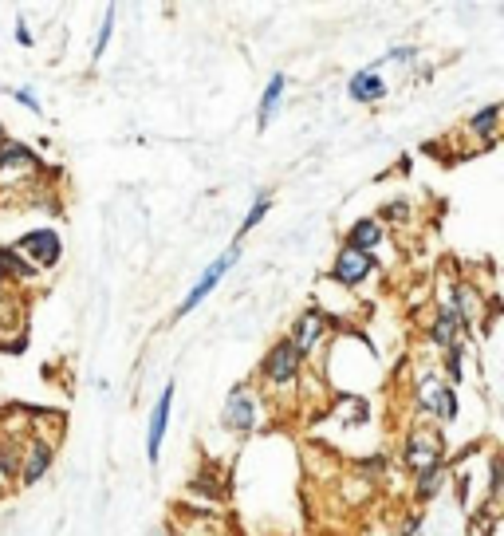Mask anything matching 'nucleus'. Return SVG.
Returning a JSON list of instances; mask_svg holds the SVG:
<instances>
[{"label": "nucleus", "instance_id": "f257e3e1", "mask_svg": "<svg viewBox=\"0 0 504 536\" xmlns=\"http://www.w3.org/2000/svg\"><path fill=\"white\" fill-rule=\"evenodd\" d=\"M300 371H304V359H300V351L288 343V335H284V339H276V343L268 347V355L260 359V379H264L268 387H276V391L296 387Z\"/></svg>", "mask_w": 504, "mask_h": 536}, {"label": "nucleus", "instance_id": "f03ea898", "mask_svg": "<svg viewBox=\"0 0 504 536\" xmlns=\"http://www.w3.org/2000/svg\"><path fill=\"white\" fill-rule=\"evenodd\" d=\"M221 426L233 430V434H252L260 426V391L252 383H237L229 391V399L221 406Z\"/></svg>", "mask_w": 504, "mask_h": 536}, {"label": "nucleus", "instance_id": "7ed1b4c3", "mask_svg": "<svg viewBox=\"0 0 504 536\" xmlns=\"http://www.w3.org/2000/svg\"><path fill=\"white\" fill-rule=\"evenodd\" d=\"M237 261H241V245H229V249H225V253H221L217 261H209V265H205V272L197 276V284H193V288L186 292V300L178 304L174 320H186L189 312H193V308H197V304H201L205 296H213V288H217V284H221V280L229 276V268L237 265Z\"/></svg>", "mask_w": 504, "mask_h": 536}, {"label": "nucleus", "instance_id": "20e7f679", "mask_svg": "<svg viewBox=\"0 0 504 536\" xmlns=\"http://www.w3.org/2000/svg\"><path fill=\"white\" fill-rule=\"evenodd\" d=\"M414 410H418V414H434L441 422H453V418H457V395H453V387L441 379L438 371H426V375L418 379Z\"/></svg>", "mask_w": 504, "mask_h": 536}, {"label": "nucleus", "instance_id": "39448f33", "mask_svg": "<svg viewBox=\"0 0 504 536\" xmlns=\"http://www.w3.org/2000/svg\"><path fill=\"white\" fill-rule=\"evenodd\" d=\"M16 253H24V261L36 268H56L63 257V241L56 229H32L16 241Z\"/></svg>", "mask_w": 504, "mask_h": 536}, {"label": "nucleus", "instance_id": "423d86ee", "mask_svg": "<svg viewBox=\"0 0 504 536\" xmlns=\"http://www.w3.org/2000/svg\"><path fill=\"white\" fill-rule=\"evenodd\" d=\"M434 462H445V438L438 430H410V438H406V466H410V473H422Z\"/></svg>", "mask_w": 504, "mask_h": 536}, {"label": "nucleus", "instance_id": "0eeeda50", "mask_svg": "<svg viewBox=\"0 0 504 536\" xmlns=\"http://www.w3.org/2000/svg\"><path fill=\"white\" fill-rule=\"evenodd\" d=\"M327 339V316L319 312V308H304L300 312V320H296V328L288 335V343L300 351V359H308L315 355V347Z\"/></svg>", "mask_w": 504, "mask_h": 536}, {"label": "nucleus", "instance_id": "6e6552de", "mask_svg": "<svg viewBox=\"0 0 504 536\" xmlns=\"http://www.w3.org/2000/svg\"><path fill=\"white\" fill-rule=\"evenodd\" d=\"M375 272V257L371 253H355V249H339L335 265H331V280L343 288H359L367 276Z\"/></svg>", "mask_w": 504, "mask_h": 536}, {"label": "nucleus", "instance_id": "1a4fd4ad", "mask_svg": "<svg viewBox=\"0 0 504 536\" xmlns=\"http://www.w3.org/2000/svg\"><path fill=\"white\" fill-rule=\"evenodd\" d=\"M52 462H56V446H52L48 438H32V446L20 454V473H16V481H20V485L44 481V473L52 469Z\"/></svg>", "mask_w": 504, "mask_h": 536}, {"label": "nucleus", "instance_id": "9d476101", "mask_svg": "<svg viewBox=\"0 0 504 536\" xmlns=\"http://www.w3.org/2000/svg\"><path fill=\"white\" fill-rule=\"evenodd\" d=\"M170 406H174V383L162 387V395L150 410V430H146V458L158 466V454H162V438H166V426H170Z\"/></svg>", "mask_w": 504, "mask_h": 536}, {"label": "nucleus", "instance_id": "9b49d317", "mask_svg": "<svg viewBox=\"0 0 504 536\" xmlns=\"http://www.w3.org/2000/svg\"><path fill=\"white\" fill-rule=\"evenodd\" d=\"M386 79H382V71H378L375 64L363 67V71H355L351 79H347V95L355 99V103H363V107H371V103H378V99H386Z\"/></svg>", "mask_w": 504, "mask_h": 536}, {"label": "nucleus", "instance_id": "f8f14e48", "mask_svg": "<svg viewBox=\"0 0 504 536\" xmlns=\"http://www.w3.org/2000/svg\"><path fill=\"white\" fill-rule=\"evenodd\" d=\"M382 237H386V225H382L378 217H359V221L347 229L343 249H355V253H371V257H375V249L382 245Z\"/></svg>", "mask_w": 504, "mask_h": 536}, {"label": "nucleus", "instance_id": "ddd939ff", "mask_svg": "<svg viewBox=\"0 0 504 536\" xmlns=\"http://www.w3.org/2000/svg\"><path fill=\"white\" fill-rule=\"evenodd\" d=\"M430 339L438 343L441 351L465 347V335H461V324H457V316H453L449 300H441V304H438V320H434V328H430Z\"/></svg>", "mask_w": 504, "mask_h": 536}, {"label": "nucleus", "instance_id": "4468645a", "mask_svg": "<svg viewBox=\"0 0 504 536\" xmlns=\"http://www.w3.org/2000/svg\"><path fill=\"white\" fill-rule=\"evenodd\" d=\"M284 91H288V75L284 71H276L272 79H268V87H264V95H260V131L276 119V111H280V103H284Z\"/></svg>", "mask_w": 504, "mask_h": 536}, {"label": "nucleus", "instance_id": "2eb2a0df", "mask_svg": "<svg viewBox=\"0 0 504 536\" xmlns=\"http://www.w3.org/2000/svg\"><path fill=\"white\" fill-rule=\"evenodd\" d=\"M12 166H20V170H40V158H36V150L32 146H24V142H8V138H0V170H12Z\"/></svg>", "mask_w": 504, "mask_h": 536}, {"label": "nucleus", "instance_id": "dca6fc26", "mask_svg": "<svg viewBox=\"0 0 504 536\" xmlns=\"http://www.w3.org/2000/svg\"><path fill=\"white\" fill-rule=\"evenodd\" d=\"M497 127H501V103H489L477 115H469V134L481 142H497Z\"/></svg>", "mask_w": 504, "mask_h": 536}, {"label": "nucleus", "instance_id": "f3484780", "mask_svg": "<svg viewBox=\"0 0 504 536\" xmlns=\"http://www.w3.org/2000/svg\"><path fill=\"white\" fill-rule=\"evenodd\" d=\"M441 485H445V462H434V466H426L422 473H414V497H418L422 505L438 497Z\"/></svg>", "mask_w": 504, "mask_h": 536}, {"label": "nucleus", "instance_id": "a211bd4d", "mask_svg": "<svg viewBox=\"0 0 504 536\" xmlns=\"http://www.w3.org/2000/svg\"><path fill=\"white\" fill-rule=\"evenodd\" d=\"M0 272H4V280L12 276V280H32L36 272H32V265L16 253V249H0Z\"/></svg>", "mask_w": 504, "mask_h": 536}, {"label": "nucleus", "instance_id": "6ab92c4d", "mask_svg": "<svg viewBox=\"0 0 504 536\" xmlns=\"http://www.w3.org/2000/svg\"><path fill=\"white\" fill-rule=\"evenodd\" d=\"M268 209H272V198H268V194H256V201H252V209L245 213V221H241V233H237V237H249L252 229L264 221V213H268Z\"/></svg>", "mask_w": 504, "mask_h": 536}, {"label": "nucleus", "instance_id": "aec40b11", "mask_svg": "<svg viewBox=\"0 0 504 536\" xmlns=\"http://www.w3.org/2000/svg\"><path fill=\"white\" fill-rule=\"evenodd\" d=\"M111 36H115V8H107V12H103V24H99V36H95V48H91V60H103V52H107Z\"/></svg>", "mask_w": 504, "mask_h": 536}, {"label": "nucleus", "instance_id": "412c9836", "mask_svg": "<svg viewBox=\"0 0 504 536\" xmlns=\"http://www.w3.org/2000/svg\"><path fill=\"white\" fill-rule=\"evenodd\" d=\"M465 347H453V351H445V383L449 387H457L461 379H465Z\"/></svg>", "mask_w": 504, "mask_h": 536}, {"label": "nucleus", "instance_id": "4be33fe9", "mask_svg": "<svg viewBox=\"0 0 504 536\" xmlns=\"http://www.w3.org/2000/svg\"><path fill=\"white\" fill-rule=\"evenodd\" d=\"M16 473H20V450H16L12 442H4V446H0V477L12 481Z\"/></svg>", "mask_w": 504, "mask_h": 536}, {"label": "nucleus", "instance_id": "5701e85b", "mask_svg": "<svg viewBox=\"0 0 504 536\" xmlns=\"http://www.w3.org/2000/svg\"><path fill=\"white\" fill-rule=\"evenodd\" d=\"M489 501H501V454H489Z\"/></svg>", "mask_w": 504, "mask_h": 536}, {"label": "nucleus", "instance_id": "b1692460", "mask_svg": "<svg viewBox=\"0 0 504 536\" xmlns=\"http://www.w3.org/2000/svg\"><path fill=\"white\" fill-rule=\"evenodd\" d=\"M12 99H16L20 107H28L32 115H40V99H36V95H32L28 87H16V91H12Z\"/></svg>", "mask_w": 504, "mask_h": 536}, {"label": "nucleus", "instance_id": "393cba45", "mask_svg": "<svg viewBox=\"0 0 504 536\" xmlns=\"http://www.w3.org/2000/svg\"><path fill=\"white\" fill-rule=\"evenodd\" d=\"M406 209H410V205H406V201H390V205H386V209H382V217H386V221H406V217H410V213H406ZM382 217H378V221H382Z\"/></svg>", "mask_w": 504, "mask_h": 536}, {"label": "nucleus", "instance_id": "a878e982", "mask_svg": "<svg viewBox=\"0 0 504 536\" xmlns=\"http://www.w3.org/2000/svg\"><path fill=\"white\" fill-rule=\"evenodd\" d=\"M12 36H16L20 48H32V28H28L24 20H16V32H12Z\"/></svg>", "mask_w": 504, "mask_h": 536}, {"label": "nucleus", "instance_id": "bb28decb", "mask_svg": "<svg viewBox=\"0 0 504 536\" xmlns=\"http://www.w3.org/2000/svg\"><path fill=\"white\" fill-rule=\"evenodd\" d=\"M457 501H461V509H469V473L457 477Z\"/></svg>", "mask_w": 504, "mask_h": 536}, {"label": "nucleus", "instance_id": "cd10ccee", "mask_svg": "<svg viewBox=\"0 0 504 536\" xmlns=\"http://www.w3.org/2000/svg\"><path fill=\"white\" fill-rule=\"evenodd\" d=\"M402 536H422V517L414 513V517H406V525H402Z\"/></svg>", "mask_w": 504, "mask_h": 536}, {"label": "nucleus", "instance_id": "c85d7f7f", "mask_svg": "<svg viewBox=\"0 0 504 536\" xmlns=\"http://www.w3.org/2000/svg\"><path fill=\"white\" fill-rule=\"evenodd\" d=\"M0 138H4V123H0Z\"/></svg>", "mask_w": 504, "mask_h": 536}]
</instances>
